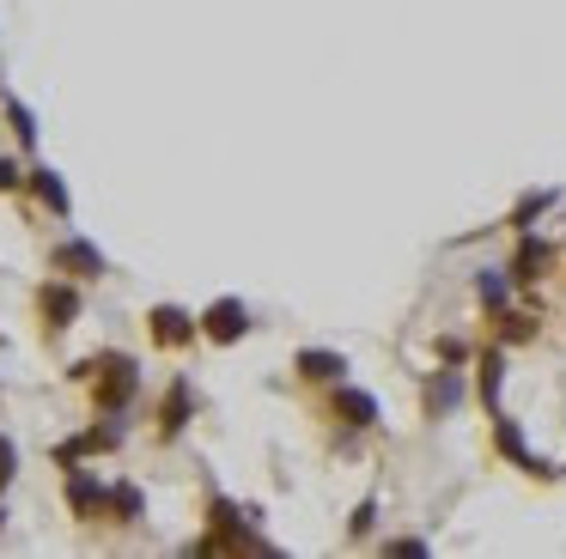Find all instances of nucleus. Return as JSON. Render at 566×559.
<instances>
[{
    "label": "nucleus",
    "mask_w": 566,
    "mask_h": 559,
    "mask_svg": "<svg viewBox=\"0 0 566 559\" xmlns=\"http://www.w3.org/2000/svg\"><path fill=\"white\" fill-rule=\"evenodd\" d=\"M74 377L92 383V401H98L104 413H123L128 401H135V389H140V371H135L128 352H92V359L74 365Z\"/></svg>",
    "instance_id": "f257e3e1"
},
{
    "label": "nucleus",
    "mask_w": 566,
    "mask_h": 559,
    "mask_svg": "<svg viewBox=\"0 0 566 559\" xmlns=\"http://www.w3.org/2000/svg\"><path fill=\"white\" fill-rule=\"evenodd\" d=\"M147 335H153V347H165V352H184L189 340L201 335V316L177 310V304H153V310H147Z\"/></svg>",
    "instance_id": "f03ea898"
},
{
    "label": "nucleus",
    "mask_w": 566,
    "mask_h": 559,
    "mask_svg": "<svg viewBox=\"0 0 566 559\" xmlns=\"http://www.w3.org/2000/svg\"><path fill=\"white\" fill-rule=\"evenodd\" d=\"M201 335L213 340V347H232V340L250 335V304L244 298H213L208 310H201Z\"/></svg>",
    "instance_id": "7ed1b4c3"
},
{
    "label": "nucleus",
    "mask_w": 566,
    "mask_h": 559,
    "mask_svg": "<svg viewBox=\"0 0 566 559\" xmlns=\"http://www.w3.org/2000/svg\"><path fill=\"white\" fill-rule=\"evenodd\" d=\"M38 310H43V328L50 335H67V328L80 323V280H50V286L38 292Z\"/></svg>",
    "instance_id": "20e7f679"
},
{
    "label": "nucleus",
    "mask_w": 566,
    "mask_h": 559,
    "mask_svg": "<svg viewBox=\"0 0 566 559\" xmlns=\"http://www.w3.org/2000/svg\"><path fill=\"white\" fill-rule=\"evenodd\" d=\"M50 267L55 274H67V280H104V250L98 243H86V238H67V243H55L50 250Z\"/></svg>",
    "instance_id": "39448f33"
},
{
    "label": "nucleus",
    "mask_w": 566,
    "mask_h": 559,
    "mask_svg": "<svg viewBox=\"0 0 566 559\" xmlns=\"http://www.w3.org/2000/svg\"><path fill=\"white\" fill-rule=\"evenodd\" d=\"M67 505H74V517H98V510H111V486L92 468H67Z\"/></svg>",
    "instance_id": "423d86ee"
},
{
    "label": "nucleus",
    "mask_w": 566,
    "mask_h": 559,
    "mask_svg": "<svg viewBox=\"0 0 566 559\" xmlns=\"http://www.w3.org/2000/svg\"><path fill=\"white\" fill-rule=\"evenodd\" d=\"M189 408H196V389H189V377H177V383L165 389V401H159V432L177 437L189 425Z\"/></svg>",
    "instance_id": "0eeeda50"
},
{
    "label": "nucleus",
    "mask_w": 566,
    "mask_h": 559,
    "mask_svg": "<svg viewBox=\"0 0 566 559\" xmlns=\"http://www.w3.org/2000/svg\"><path fill=\"white\" fill-rule=\"evenodd\" d=\"M31 189H38V201L50 207V213H74V201H67V182H62V170H50V165H38L31 170Z\"/></svg>",
    "instance_id": "6e6552de"
},
{
    "label": "nucleus",
    "mask_w": 566,
    "mask_h": 559,
    "mask_svg": "<svg viewBox=\"0 0 566 559\" xmlns=\"http://www.w3.org/2000/svg\"><path fill=\"white\" fill-rule=\"evenodd\" d=\"M335 413H342L347 425H378V401H371L366 389H335Z\"/></svg>",
    "instance_id": "1a4fd4ad"
},
{
    "label": "nucleus",
    "mask_w": 566,
    "mask_h": 559,
    "mask_svg": "<svg viewBox=\"0 0 566 559\" xmlns=\"http://www.w3.org/2000/svg\"><path fill=\"white\" fill-rule=\"evenodd\" d=\"M342 371H347V359H342V352H317V347H311V352H298V377H311V383H335Z\"/></svg>",
    "instance_id": "9d476101"
},
{
    "label": "nucleus",
    "mask_w": 566,
    "mask_h": 559,
    "mask_svg": "<svg viewBox=\"0 0 566 559\" xmlns=\"http://www.w3.org/2000/svg\"><path fill=\"white\" fill-rule=\"evenodd\" d=\"M140 510H147L140 486H135V481H116V486H111V517H116V523H135Z\"/></svg>",
    "instance_id": "9b49d317"
},
{
    "label": "nucleus",
    "mask_w": 566,
    "mask_h": 559,
    "mask_svg": "<svg viewBox=\"0 0 566 559\" xmlns=\"http://www.w3.org/2000/svg\"><path fill=\"white\" fill-rule=\"evenodd\" d=\"M0 109H7V122H13V134H19V146H38V116H31L25 104H19L13 92H0Z\"/></svg>",
    "instance_id": "f8f14e48"
},
{
    "label": "nucleus",
    "mask_w": 566,
    "mask_h": 559,
    "mask_svg": "<svg viewBox=\"0 0 566 559\" xmlns=\"http://www.w3.org/2000/svg\"><path fill=\"white\" fill-rule=\"evenodd\" d=\"M542 267H548V243H524L517 250V280H536Z\"/></svg>",
    "instance_id": "ddd939ff"
},
{
    "label": "nucleus",
    "mask_w": 566,
    "mask_h": 559,
    "mask_svg": "<svg viewBox=\"0 0 566 559\" xmlns=\"http://www.w3.org/2000/svg\"><path fill=\"white\" fill-rule=\"evenodd\" d=\"M548 201H554V189H536V194H524V201H517V213H512V225H517V231H530V219H536Z\"/></svg>",
    "instance_id": "4468645a"
},
{
    "label": "nucleus",
    "mask_w": 566,
    "mask_h": 559,
    "mask_svg": "<svg viewBox=\"0 0 566 559\" xmlns=\"http://www.w3.org/2000/svg\"><path fill=\"white\" fill-rule=\"evenodd\" d=\"M500 371H505V359H500V352H488V359H481V395H500Z\"/></svg>",
    "instance_id": "2eb2a0df"
},
{
    "label": "nucleus",
    "mask_w": 566,
    "mask_h": 559,
    "mask_svg": "<svg viewBox=\"0 0 566 559\" xmlns=\"http://www.w3.org/2000/svg\"><path fill=\"white\" fill-rule=\"evenodd\" d=\"M13 474H19V450H13V437L0 432V486H13Z\"/></svg>",
    "instance_id": "dca6fc26"
},
{
    "label": "nucleus",
    "mask_w": 566,
    "mask_h": 559,
    "mask_svg": "<svg viewBox=\"0 0 566 559\" xmlns=\"http://www.w3.org/2000/svg\"><path fill=\"white\" fill-rule=\"evenodd\" d=\"M451 401H457V377L444 371L439 383H432V408H451Z\"/></svg>",
    "instance_id": "f3484780"
},
{
    "label": "nucleus",
    "mask_w": 566,
    "mask_h": 559,
    "mask_svg": "<svg viewBox=\"0 0 566 559\" xmlns=\"http://www.w3.org/2000/svg\"><path fill=\"white\" fill-rule=\"evenodd\" d=\"M481 298H488V304H505V280H500V274H481Z\"/></svg>",
    "instance_id": "a211bd4d"
},
{
    "label": "nucleus",
    "mask_w": 566,
    "mask_h": 559,
    "mask_svg": "<svg viewBox=\"0 0 566 559\" xmlns=\"http://www.w3.org/2000/svg\"><path fill=\"white\" fill-rule=\"evenodd\" d=\"M19 182H25V177H19V165H13V158H0V194H13Z\"/></svg>",
    "instance_id": "6ab92c4d"
},
{
    "label": "nucleus",
    "mask_w": 566,
    "mask_h": 559,
    "mask_svg": "<svg viewBox=\"0 0 566 559\" xmlns=\"http://www.w3.org/2000/svg\"><path fill=\"white\" fill-rule=\"evenodd\" d=\"M0 529H7V505H0Z\"/></svg>",
    "instance_id": "aec40b11"
}]
</instances>
